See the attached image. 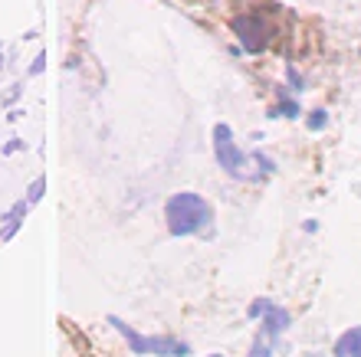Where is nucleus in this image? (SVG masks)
Listing matches in <instances>:
<instances>
[{"label":"nucleus","mask_w":361,"mask_h":357,"mask_svg":"<svg viewBox=\"0 0 361 357\" xmlns=\"http://www.w3.org/2000/svg\"><path fill=\"white\" fill-rule=\"evenodd\" d=\"M269 308H273V301H269V299H257V301H253V305L247 308V315H250V318H263Z\"/></svg>","instance_id":"10"},{"label":"nucleus","mask_w":361,"mask_h":357,"mask_svg":"<svg viewBox=\"0 0 361 357\" xmlns=\"http://www.w3.org/2000/svg\"><path fill=\"white\" fill-rule=\"evenodd\" d=\"M20 226H23V220H4V230H0V239L7 243V239H13V233H17Z\"/></svg>","instance_id":"11"},{"label":"nucleus","mask_w":361,"mask_h":357,"mask_svg":"<svg viewBox=\"0 0 361 357\" xmlns=\"http://www.w3.org/2000/svg\"><path fill=\"white\" fill-rule=\"evenodd\" d=\"M286 328H289V311L273 305V308L263 315V334H267V338H276V334H283Z\"/></svg>","instance_id":"6"},{"label":"nucleus","mask_w":361,"mask_h":357,"mask_svg":"<svg viewBox=\"0 0 361 357\" xmlns=\"http://www.w3.org/2000/svg\"><path fill=\"white\" fill-rule=\"evenodd\" d=\"M109 325H115L118 328V334H122L128 344H132L135 354H161V357H188V344L184 341H171V338H145V334H138L135 328H128L122 318H109Z\"/></svg>","instance_id":"3"},{"label":"nucleus","mask_w":361,"mask_h":357,"mask_svg":"<svg viewBox=\"0 0 361 357\" xmlns=\"http://www.w3.org/2000/svg\"><path fill=\"white\" fill-rule=\"evenodd\" d=\"M305 125H309V132H322L325 125H329V112H325V108H315V112L305 118Z\"/></svg>","instance_id":"9"},{"label":"nucleus","mask_w":361,"mask_h":357,"mask_svg":"<svg viewBox=\"0 0 361 357\" xmlns=\"http://www.w3.org/2000/svg\"><path fill=\"white\" fill-rule=\"evenodd\" d=\"M289 82H293L295 89H302V79H299V73H295V69H289Z\"/></svg>","instance_id":"14"},{"label":"nucleus","mask_w":361,"mask_h":357,"mask_svg":"<svg viewBox=\"0 0 361 357\" xmlns=\"http://www.w3.org/2000/svg\"><path fill=\"white\" fill-rule=\"evenodd\" d=\"M164 220H168V230L171 236H194L200 230H207L210 220H214V207L200 194H174L168 203H164Z\"/></svg>","instance_id":"1"},{"label":"nucleus","mask_w":361,"mask_h":357,"mask_svg":"<svg viewBox=\"0 0 361 357\" xmlns=\"http://www.w3.org/2000/svg\"><path fill=\"white\" fill-rule=\"evenodd\" d=\"M269 115H273V118H295V115H299V105H295L293 99H283Z\"/></svg>","instance_id":"7"},{"label":"nucleus","mask_w":361,"mask_h":357,"mask_svg":"<svg viewBox=\"0 0 361 357\" xmlns=\"http://www.w3.org/2000/svg\"><path fill=\"white\" fill-rule=\"evenodd\" d=\"M233 33L240 37L247 53H259V49L269 46V37H273V27L259 13H240L233 17Z\"/></svg>","instance_id":"4"},{"label":"nucleus","mask_w":361,"mask_h":357,"mask_svg":"<svg viewBox=\"0 0 361 357\" xmlns=\"http://www.w3.org/2000/svg\"><path fill=\"white\" fill-rule=\"evenodd\" d=\"M210 357H224V354H210Z\"/></svg>","instance_id":"15"},{"label":"nucleus","mask_w":361,"mask_h":357,"mask_svg":"<svg viewBox=\"0 0 361 357\" xmlns=\"http://www.w3.org/2000/svg\"><path fill=\"white\" fill-rule=\"evenodd\" d=\"M335 357H361V325L358 328H348L342 338L335 341Z\"/></svg>","instance_id":"5"},{"label":"nucleus","mask_w":361,"mask_h":357,"mask_svg":"<svg viewBox=\"0 0 361 357\" xmlns=\"http://www.w3.org/2000/svg\"><path fill=\"white\" fill-rule=\"evenodd\" d=\"M43 63H47V56L39 53V56L33 59V66H30V75H39V73H43Z\"/></svg>","instance_id":"13"},{"label":"nucleus","mask_w":361,"mask_h":357,"mask_svg":"<svg viewBox=\"0 0 361 357\" xmlns=\"http://www.w3.org/2000/svg\"><path fill=\"white\" fill-rule=\"evenodd\" d=\"M250 357H273V348H269L267 341H257L253 351H250Z\"/></svg>","instance_id":"12"},{"label":"nucleus","mask_w":361,"mask_h":357,"mask_svg":"<svg viewBox=\"0 0 361 357\" xmlns=\"http://www.w3.org/2000/svg\"><path fill=\"white\" fill-rule=\"evenodd\" d=\"M214 154H217L220 168L227 170L230 177H237V180H257V174H253V170H247V168L259 161V151L253 154V158H247V154L237 148V142H233L230 125H217V128H214Z\"/></svg>","instance_id":"2"},{"label":"nucleus","mask_w":361,"mask_h":357,"mask_svg":"<svg viewBox=\"0 0 361 357\" xmlns=\"http://www.w3.org/2000/svg\"><path fill=\"white\" fill-rule=\"evenodd\" d=\"M43 194H47V177H37L33 184H30V190H27V203L33 207V203H39L43 200Z\"/></svg>","instance_id":"8"}]
</instances>
